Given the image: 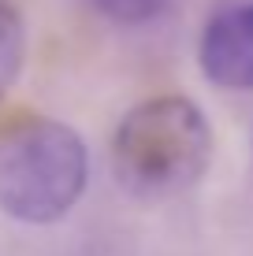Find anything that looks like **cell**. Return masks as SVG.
<instances>
[{
    "instance_id": "cell-1",
    "label": "cell",
    "mask_w": 253,
    "mask_h": 256,
    "mask_svg": "<svg viewBox=\"0 0 253 256\" xmlns=\"http://www.w3.org/2000/svg\"><path fill=\"white\" fill-rule=\"evenodd\" d=\"M90 182V152L75 126L41 112L0 119V212L26 226H49L71 212Z\"/></svg>"
},
{
    "instance_id": "cell-2",
    "label": "cell",
    "mask_w": 253,
    "mask_h": 256,
    "mask_svg": "<svg viewBox=\"0 0 253 256\" xmlns=\"http://www.w3.org/2000/svg\"><path fill=\"white\" fill-rule=\"evenodd\" d=\"M212 164V130L190 96L164 93L134 104L112 138V171L134 197H171L201 182Z\"/></svg>"
},
{
    "instance_id": "cell-3",
    "label": "cell",
    "mask_w": 253,
    "mask_h": 256,
    "mask_svg": "<svg viewBox=\"0 0 253 256\" xmlns=\"http://www.w3.org/2000/svg\"><path fill=\"white\" fill-rule=\"evenodd\" d=\"M197 64L220 90H253V0L223 8L205 22Z\"/></svg>"
},
{
    "instance_id": "cell-4",
    "label": "cell",
    "mask_w": 253,
    "mask_h": 256,
    "mask_svg": "<svg viewBox=\"0 0 253 256\" xmlns=\"http://www.w3.org/2000/svg\"><path fill=\"white\" fill-rule=\"evenodd\" d=\"M26 60V22L15 0H0V100L15 86Z\"/></svg>"
},
{
    "instance_id": "cell-5",
    "label": "cell",
    "mask_w": 253,
    "mask_h": 256,
    "mask_svg": "<svg viewBox=\"0 0 253 256\" xmlns=\"http://www.w3.org/2000/svg\"><path fill=\"white\" fill-rule=\"evenodd\" d=\"M97 15H104L108 22H119V26H142L156 19L171 0H86Z\"/></svg>"
}]
</instances>
